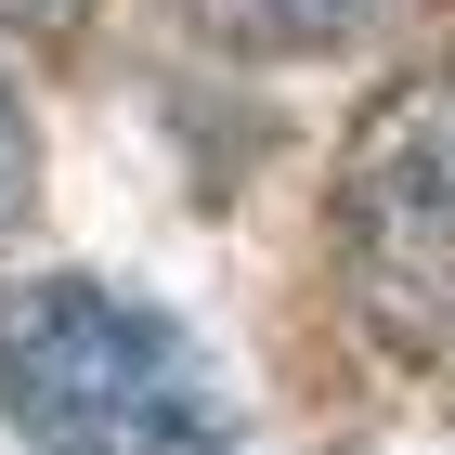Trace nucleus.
Instances as JSON below:
<instances>
[{"mask_svg": "<svg viewBox=\"0 0 455 455\" xmlns=\"http://www.w3.org/2000/svg\"><path fill=\"white\" fill-rule=\"evenodd\" d=\"M0 429L27 455H235L209 351L105 274L0 286Z\"/></svg>", "mask_w": 455, "mask_h": 455, "instance_id": "nucleus-1", "label": "nucleus"}, {"mask_svg": "<svg viewBox=\"0 0 455 455\" xmlns=\"http://www.w3.org/2000/svg\"><path fill=\"white\" fill-rule=\"evenodd\" d=\"M339 260L390 339L455 351V66L364 105L339 156Z\"/></svg>", "mask_w": 455, "mask_h": 455, "instance_id": "nucleus-2", "label": "nucleus"}, {"mask_svg": "<svg viewBox=\"0 0 455 455\" xmlns=\"http://www.w3.org/2000/svg\"><path fill=\"white\" fill-rule=\"evenodd\" d=\"M182 27H209L221 52H325V39L378 27L390 0H170Z\"/></svg>", "mask_w": 455, "mask_h": 455, "instance_id": "nucleus-3", "label": "nucleus"}, {"mask_svg": "<svg viewBox=\"0 0 455 455\" xmlns=\"http://www.w3.org/2000/svg\"><path fill=\"white\" fill-rule=\"evenodd\" d=\"M27 182H39V131H27V105H13V78H0V235L27 221Z\"/></svg>", "mask_w": 455, "mask_h": 455, "instance_id": "nucleus-4", "label": "nucleus"}, {"mask_svg": "<svg viewBox=\"0 0 455 455\" xmlns=\"http://www.w3.org/2000/svg\"><path fill=\"white\" fill-rule=\"evenodd\" d=\"M92 0H0V39H78Z\"/></svg>", "mask_w": 455, "mask_h": 455, "instance_id": "nucleus-5", "label": "nucleus"}]
</instances>
